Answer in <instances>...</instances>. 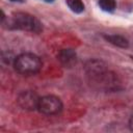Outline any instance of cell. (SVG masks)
<instances>
[{"instance_id":"6da1fadb","label":"cell","mask_w":133,"mask_h":133,"mask_svg":"<svg viewBox=\"0 0 133 133\" xmlns=\"http://www.w3.org/2000/svg\"><path fill=\"white\" fill-rule=\"evenodd\" d=\"M84 72L88 83L97 89L114 91L121 88V82L116 74L111 72L103 60H87L84 64Z\"/></svg>"},{"instance_id":"7a4b0ae2","label":"cell","mask_w":133,"mask_h":133,"mask_svg":"<svg viewBox=\"0 0 133 133\" xmlns=\"http://www.w3.org/2000/svg\"><path fill=\"white\" fill-rule=\"evenodd\" d=\"M6 25L8 29L24 30L34 33H39L43 30V24L39 20L27 12H14L7 18Z\"/></svg>"},{"instance_id":"3957f363","label":"cell","mask_w":133,"mask_h":133,"mask_svg":"<svg viewBox=\"0 0 133 133\" xmlns=\"http://www.w3.org/2000/svg\"><path fill=\"white\" fill-rule=\"evenodd\" d=\"M41 58L33 53H22L15 57L14 68L15 70L24 76L34 75L39 72L42 69Z\"/></svg>"},{"instance_id":"277c9868","label":"cell","mask_w":133,"mask_h":133,"mask_svg":"<svg viewBox=\"0 0 133 133\" xmlns=\"http://www.w3.org/2000/svg\"><path fill=\"white\" fill-rule=\"evenodd\" d=\"M63 108V104L60 98L53 96V95H48L39 98L37 110L45 114V115H54L58 114L61 112Z\"/></svg>"},{"instance_id":"5b68a950","label":"cell","mask_w":133,"mask_h":133,"mask_svg":"<svg viewBox=\"0 0 133 133\" xmlns=\"http://www.w3.org/2000/svg\"><path fill=\"white\" fill-rule=\"evenodd\" d=\"M39 102V97L36 95V92L32 90H24L21 91L17 97V103L18 105L25 110H35L37 109Z\"/></svg>"},{"instance_id":"8992f818","label":"cell","mask_w":133,"mask_h":133,"mask_svg":"<svg viewBox=\"0 0 133 133\" xmlns=\"http://www.w3.org/2000/svg\"><path fill=\"white\" fill-rule=\"evenodd\" d=\"M57 59L64 68H73L77 62L76 51L71 48L61 49L57 54Z\"/></svg>"},{"instance_id":"52a82bcc","label":"cell","mask_w":133,"mask_h":133,"mask_svg":"<svg viewBox=\"0 0 133 133\" xmlns=\"http://www.w3.org/2000/svg\"><path fill=\"white\" fill-rule=\"evenodd\" d=\"M104 38L110 43L111 45L118 47V48H128L129 47V41L127 37L121 34H104Z\"/></svg>"},{"instance_id":"ba28073f","label":"cell","mask_w":133,"mask_h":133,"mask_svg":"<svg viewBox=\"0 0 133 133\" xmlns=\"http://www.w3.org/2000/svg\"><path fill=\"white\" fill-rule=\"evenodd\" d=\"M66 5L69 6V8L75 12V14H81L84 11V3L82 2V0H65Z\"/></svg>"},{"instance_id":"9c48e42d","label":"cell","mask_w":133,"mask_h":133,"mask_svg":"<svg viewBox=\"0 0 133 133\" xmlns=\"http://www.w3.org/2000/svg\"><path fill=\"white\" fill-rule=\"evenodd\" d=\"M98 4L100 8L106 12H113L116 8V2L115 0H99Z\"/></svg>"},{"instance_id":"30bf717a","label":"cell","mask_w":133,"mask_h":133,"mask_svg":"<svg viewBox=\"0 0 133 133\" xmlns=\"http://www.w3.org/2000/svg\"><path fill=\"white\" fill-rule=\"evenodd\" d=\"M129 128L131 131H133V114L131 115V117L129 118Z\"/></svg>"},{"instance_id":"8fae6325","label":"cell","mask_w":133,"mask_h":133,"mask_svg":"<svg viewBox=\"0 0 133 133\" xmlns=\"http://www.w3.org/2000/svg\"><path fill=\"white\" fill-rule=\"evenodd\" d=\"M9 1H11V2H23L24 0H9Z\"/></svg>"},{"instance_id":"7c38bea8","label":"cell","mask_w":133,"mask_h":133,"mask_svg":"<svg viewBox=\"0 0 133 133\" xmlns=\"http://www.w3.org/2000/svg\"><path fill=\"white\" fill-rule=\"evenodd\" d=\"M44 1H46V2H53L54 0H44Z\"/></svg>"}]
</instances>
